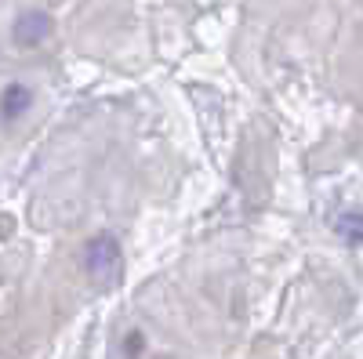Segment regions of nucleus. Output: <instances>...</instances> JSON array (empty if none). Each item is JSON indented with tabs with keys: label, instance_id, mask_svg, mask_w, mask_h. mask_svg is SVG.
I'll list each match as a JSON object with an SVG mask.
<instances>
[{
	"label": "nucleus",
	"instance_id": "f03ea898",
	"mask_svg": "<svg viewBox=\"0 0 363 359\" xmlns=\"http://www.w3.org/2000/svg\"><path fill=\"white\" fill-rule=\"evenodd\" d=\"M48 33H51V18L44 11H26L15 22V44L18 47H37L48 40Z\"/></svg>",
	"mask_w": 363,
	"mask_h": 359
},
{
	"label": "nucleus",
	"instance_id": "7ed1b4c3",
	"mask_svg": "<svg viewBox=\"0 0 363 359\" xmlns=\"http://www.w3.org/2000/svg\"><path fill=\"white\" fill-rule=\"evenodd\" d=\"M29 106H33V91H29L26 84H8L4 91H0V120H18L29 113Z\"/></svg>",
	"mask_w": 363,
	"mask_h": 359
},
{
	"label": "nucleus",
	"instance_id": "f257e3e1",
	"mask_svg": "<svg viewBox=\"0 0 363 359\" xmlns=\"http://www.w3.org/2000/svg\"><path fill=\"white\" fill-rule=\"evenodd\" d=\"M84 273L91 276V283L99 290H109L120 280V273H124V251H120L116 236L99 232L87 239L84 244Z\"/></svg>",
	"mask_w": 363,
	"mask_h": 359
},
{
	"label": "nucleus",
	"instance_id": "39448f33",
	"mask_svg": "<svg viewBox=\"0 0 363 359\" xmlns=\"http://www.w3.org/2000/svg\"><path fill=\"white\" fill-rule=\"evenodd\" d=\"M135 348H142V334H131V338H128V355H138Z\"/></svg>",
	"mask_w": 363,
	"mask_h": 359
},
{
	"label": "nucleus",
	"instance_id": "20e7f679",
	"mask_svg": "<svg viewBox=\"0 0 363 359\" xmlns=\"http://www.w3.org/2000/svg\"><path fill=\"white\" fill-rule=\"evenodd\" d=\"M335 229H338L345 239H352V244H363V211H345V215L335 222Z\"/></svg>",
	"mask_w": 363,
	"mask_h": 359
}]
</instances>
